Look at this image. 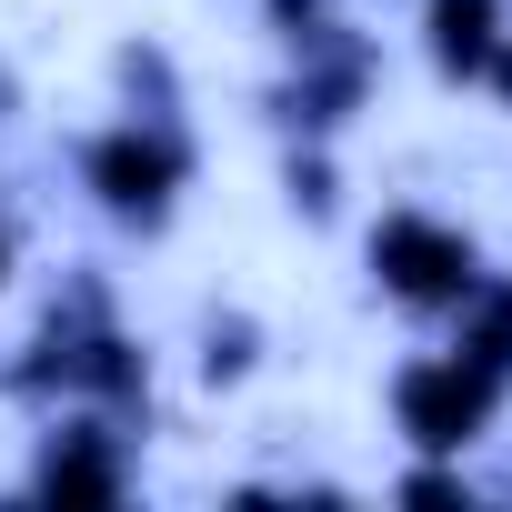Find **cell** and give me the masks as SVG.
Masks as SVG:
<instances>
[{
    "label": "cell",
    "mask_w": 512,
    "mask_h": 512,
    "mask_svg": "<svg viewBox=\"0 0 512 512\" xmlns=\"http://www.w3.org/2000/svg\"><path fill=\"white\" fill-rule=\"evenodd\" d=\"M372 272H382V292L442 312V302H462V292L482 282V251H472L452 221H432V211H392V221L372 231Z\"/></svg>",
    "instance_id": "cell-1"
},
{
    "label": "cell",
    "mask_w": 512,
    "mask_h": 512,
    "mask_svg": "<svg viewBox=\"0 0 512 512\" xmlns=\"http://www.w3.org/2000/svg\"><path fill=\"white\" fill-rule=\"evenodd\" d=\"M492 372L482 362H462V352H442V362H412L402 382H392V402H402V432L422 442V452H462L472 432H482V412H492Z\"/></svg>",
    "instance_id": "cell-2"
},
{
    "label": "cell",
    "mask_w": 512,
    "mask_h": 512,
    "mask_svg": "<svg viewBox=\"0 0 512 512\" xmlns=\"http://www.w3.org/2000/svg\"><path fill=\"white\" fill-rule=\"evenodd\" d=\"M181 171H191V151H181L161 121H131V131L91 141V191H101L121 221H161L171 191H181Z\"/></svg>",
    "instance_id": "cell-3"
},
{
    "label": "cell",
    "mask_w": 512,
    "mask_h": 512,
    "mask_svg": "<svg viewBox=\"0 0 512 512\" xmlns=\"http://www.w3.org/2000/svg\"><path fill=\"white\" fill-rule=\"evenodd\" d=\"M422 31H432V61H442L452 81H472V71L492 61V41H502L492 0H422Z\"/></svg>",
    "instance_id": "cell-4"
},
{
    "label": "cell",
    "mask_w": 512,
    "mask_h": 512,
    "mask_svg": "<svg viewBox=\"0 0 512 512\" xmlns=\"http://www.w3.org/2000/svg\"><path fill=\"white\" fill-rule=\"evenodd\" d=\"M452 312H462V342H452V352L482 362L492 382H512V282H472Z\"/></svg>",
    "instance_id": "cell-5"
},
{
    "label": "cell",
    "mask_w": 512,
    "mask_h": 512,
    "mask_svg": "<svg viewBox=\"0 0 512 512\" xmlns=\"http://www.w3.org/2000/svg\"><path fill=\"white\" fill-rule=\"evenodd\" d=\"M41 492H121V462L91 442V432H61L41 452Z\"/></svg>",
    "instance_id": "cell-6"
},
{
    "label": "cell",
    "mask_w": 512,
    "mask_h": 512,
    "mask_svg": "<svg viewBox=\"0 0 512 512\" xmlns=\"http://www.w3.org/2000/svg\"><path fill=\"white\" fill-rule=\"evenodd\" d=\"M482 71H492V91L512 101V41H492V61H482Z\"/></svg>",
    "instance_id": "cell-7"
},
{
    "label": "cell",
    "mask_w": 512,
    "mask_h": 512,
    "mask_svg": "<svg viewBox=\"0 0 512 512\" xmlns=\"http://www.w3.org/2000/svg\"><path fill=\"white\" fill-rule=\"evenodd\" d=\"M0 272H11V241H0Z\"/></svg>",
    "instance_id": "cell-8"
}]
</instances>
